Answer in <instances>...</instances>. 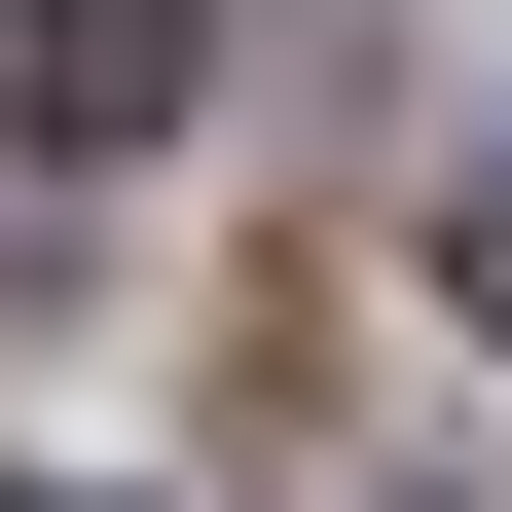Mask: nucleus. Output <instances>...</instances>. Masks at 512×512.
Masks as SVG:
<instances>
[{"label":"nucleus","mask_w":512,"mask_h":512,"mask_svg":"<svg viewBox=\"0 0 512 512\" xmlns=\"http://www.w3.org/2000/svg\"><path fill=\"white\" fill-rule=\"evenodd\" d=\"M0 74H37V147H147V110L220 74V0H37V37H0Z\"/></svg>","instance_id":"obj_1"},{"label":"nucleus","mask_w":512,"mask_h":512,"mask_svg":"<svg viewBox=\"0 0 512 512\" xmlns=\"http://www.w3.org/2000/svg\"><path fill=\"white\" fill-rule=\"evenodd\" d=\"M439 293H476V330H512V110H476V147H439Z\"/></svg>","instance_id":"obj_2"}]
</instances>
